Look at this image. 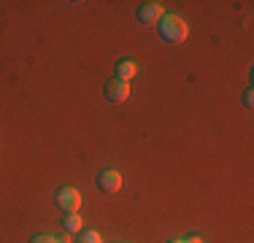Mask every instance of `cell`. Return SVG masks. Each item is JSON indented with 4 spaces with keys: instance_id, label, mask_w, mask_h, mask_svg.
<instances>
[{
    "instance_id": "cell-3",
    "label": "cell",
    "mask_w": 254,
    "mask_h": 243,
    "mask_svg": "<svg viewBox=\"0 0 254 243\" xmlns=\"http://www.w3.org/2000/svg\"><path fill=\"white\" fill-rule=\"evenodd\" d=\"M162 14H165V8H162V3H143L141 8H138V22L143 24H154L162 19Z\"/></svg>"
},
{
    "instance_id": "cell-9",
    "label": "cell",
    "mask_w": 254,
    "mask_h": 243,
    "mask_svg": "<svg viewBox=\"0 0 254 243\" xmlns=\"http://www.w3.org/2000/svg\"><path fill=\"white\" fill-rule=\"evenodd\" d=\"M33 243H63V241L57 235H38V238H33Z\"/></svg>"
},
{
    "instance_id": "cell-5",
    "label": "cell",
    "mask_w": 254,
    "mask_h": 243,
    "mask_svg": "<svg viewBox=\"0 0 254 243\" xmlns=\"http://www.w3.org/2000/svg\"><path fill=\"white\" fill-rule=\"evenodd\" d=\"M98 186L103 192H119V186H122V176L117 173V170H103L98 176Z\"/></svg>"
},
{
    "instance_id": "cell-6",
    "label": "cell",
    "mask_w": 254,
    "mask_h": 243,
    "mask_svg": "<svg viewBox=\"0 0 254 243\" xmlns=\"http://www.w3.org/2000/svg\"><path fill=\"white\" fill-rule=\"evenodd\" d=\"M138 73V65H135V60H122V62L117 65V78L119 81H125V84H130V78Z\"/></svg>"
},
{
    "instance_id": "cell-11",
    "label": "cell",
    "mask_w": 254,
    "mask_h": 243,
    "mask_svg": "<svg viewBox=\"0 0 254 243\" xmlns=\"http://www.w3.org/2000/svg\"><path fill=\"white\" fill-rule=\"evenodd\" d=\"M168 243H187V241H168Z\"/></svg>"
},
{
    "instance_id": "cell-1",
    "label": "cell",
    "mask_w": 254,
    "mask_h": 243,
    "mask_svg": "<svg viewBox=\"0 0 254 243\" xmlns=\"http://www.w3.org/2000/svg\"><path fill=\"white\" fill-rule=\"evenodd\" d=\"M187 33H190V27H187V22L181 19L179 14H162L160 35L168 44H181V41H187Z\"/></svg>"
},
{
    "instance_id": "cell-2",
    "label": "cell",
    "mask_w": 254,
    "mask_h": 243,
    "mask_svg": "<svg viewBox=\"0 0 254 243\" xmlns=\"http://www.w3.org/2000/svg\"><path fill=\"white\" fill-rule=\"evenodd\" d=\"M57 205L65 214H78V208H81V194H78V189H73V186H63V189L57 192Z\"/></svg>"
},
{
    "instance_id": "cell-10",
    "label": "cell",
    "mask_w": 254,
    "mask_h": 243,
    "mask_svg": "<svg viewBox=\"0 0 254 243\" xmlns=\"http://www.w3.org/2000/svg\"><path fill=\"white\" fill-rule=\"evenodd\" d=\"M187 243H203V238H200V235H190V238H184Z\"/></svg>"
},
{
    "instance_id": "cell-4",
    "label": "cell",
    "mask_w": 254,
    "mask_h": 243,
    "mask_svg": "<svg viewBox=\"0 0 254 243\" xmlns=\"http://www.w3.org/2000/svg\"><path fill=\"white\" fill-rule=\"evenodd\" d=\"M106 97L111 103H125L127 97H130V84L119 81V78H114V81L106 84Z\"/></svg>"
},
{
    "instance_id": "cell-7",
    "label": "cell",
    "mask_w": 254,
    "mask_h": 243,
    "mask_svg": "<svg viewBox=\"0 0 254 243\" xmlns=\"http://www.w3.org/2000/svg\"><path fill=\"white\" fill-rule=\"evenodd\" d=\"M65 230L68 233H81V216L78 214H65Z\"/></svg>"
},
{
    "instance_id": "cell-8",
    "label": "cell",
    "mask_w": 254,
    "mask_h": 243,
    "mask_svg": "<svg viewBox=\"0 0 254 243\" xmlns=\"http://www.w3.org/2000/svg\"><path fill=\"white\" fill-rule=\"evenodd\" d=\"M78 243H103V235L98 233V230H84Z\"/></svg>"
}]
</instances>
